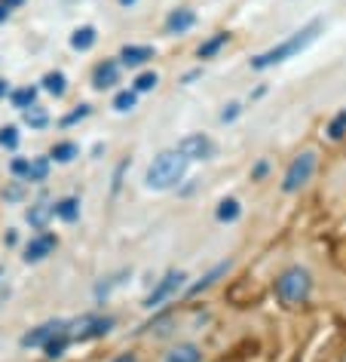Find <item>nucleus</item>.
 Listing matches in <instances>:
<instances>
[{
    "mask_svg": "<svg viewBox=\"0 0 346 362\" xmlns=\"http://www.w3.org/2000/svg\"><path fill=\"white\" fill-rule=\"evenodd\" d=\"M325 132H328V139H331V141L346 139V107H343V111H337V114L331 117V120H328Z\"/></svg>",
    "mask_w": 346,
    "mask_h": 362,
    "instance_id": "nucleus-18",
    "label": "nucleus"
},
{
    "mask_svg": "<svg viewBox=\"0 0 346 362\" xmlns=\"http://www.w3.org/2000/svg\"><path fill=\"white\" fill-rule=\"evenodd\" d=\"M6 93H10V86H6V80H0V98H4Z\"/></svg>",
    "mask_w": 346,
    "mask_h": 362,
    "instance_id": "nucleus-39",
    "label": "nucleus"
},
{
    "mask_svg": "<svg viewBox=\"0 0 346 362\" xmlns=\"http://www.w3.org/2000/svg\"><path fill=\"white\" fill-rule=\"evenodd\" d=\"M120 4H123V6H132V4H135V0H120Z\"/></svg>",
    "mask_w": 346,
    "mask_h": 362,
    "instance_id": "nucleus-40",
    "label": "nucleus"
},
{
    "mask_svg": "<svg viewBox=\"0 0 346 362\" xmlns=\"http://www.w3.org/2000/svg\"><path fill=\"white\" fill-rule=\"evenodd\" d=\"M83 117H89V105H80L77 111H71L68 117H61V126H74V123H80Z\"/></svg>",
    "mask_w": 346,
    "mask_h": 362,
    "instance_id": "nucleus-31",
    "label": "nucleus"
},
{
    "mask_svg": "<svg viewBox=\"0 0 346 362\" xmlns=\"http://www.w3.org/2000/svg\"><path fill=\"white\" fill-rule=\"evenodd\" d=\"M114 362H138V356H135V353H123V356H117Z\"/></svg>",
    "mask_w": 346,
    "mask_h": 362,
    "instance_id": "nucleus-35",
    "label": "nucleus"
},
{
    "mask_svg": "<svg viewBox=\"0 0 346 362\" xmlns=\"http://www.w3.org/2000/svg\"><path fill=\"white\" fill-rule=\"evenodd\" d=\"M80 153V148L74 141H59V144H52V151H49V157L56 160V163H71Z\"/></svg>",
    "mask_w": 346,
    "mask_h": 362,
    "instance_id": "nucleus-20",
    "label": "nucleus"
},
{
    "mask_svg": "<svg viewBox=\"0 0 346 362\" xmlns=\"http://www.w3.org/2000/svg\"><path fill=\"white\" fill-rule=\"evenodd\" d=\"M49 215H56V206H47V203H37L28 209V224H34V228H47Z\"/></svg>",
    "mask_w": 346,
    "mask_h": 362,
    "instance_id": "nucleus-19",
    "label": "nucleus"
},
{
    "mask_svg": "<svg viewBox=\"0 0 346 362\" xmlns=\"http://www.w3.org/2000/svg\"><path fill=\"white\" fill-rule=\"evenodd\" d=\"M126 169H129V160H123L120 166H117V172H114V194L120 191V185H123V172H126Z\"/></svg>",
    "mask_w": 346,
    "mask_h": 362,
    "instance_id": "nucleus-34",
    "label": "nucleus"
},
{
    "mask_svg": "<svg viewBox=\"0 0 346 362\" xmlns=\"http://www.w3.org/2000/svg\"><path fill=\"white\" fill-rule=\"evenodd\" d=\"M83 329H77V341H93V338H102V334H107L114 329V320L111 316H86Z\"/></svg>",
    "mask_w": 346,
    "mask_h": 362,
    "instance_id": "nucleus-8",
    "label": "nucleus"
},
{
    "mask_svg": "<svg viewBox=\"0 0 346 362\" xmlns=\"http://www.w3.org/2000/svg\"><path fill=\"white\" fill-rule=\"evenodd\" d=\"M162 362H203V350H199L196 344L187 341V344H178V347H172Z\"/></svg>",
    "mask_w": 346,
    "mask_h": 362,
    "instance_id": "nucleus-15",
    "label": "nucleus"
},
{
    "mask_svg": "<svg viewBox=\"0 0 346 362\" xmlns=\"http://www.w3.org/2000/svg\"><path fill=\"white\" fill-rule=\"evenodd\" d=\"M318 34H322V19L306 22L304 28L294 31L291 37H285L282 43H276L273 49L261 52V56H254V59H251V71H267V68H273V65H282V62L300 56V52L309 49V47H313V43L318 40Z\"/></svg>",
    "mask_w": 346,
    "mask_h": 362,
    "instance_id": "nucleus-1",
    "label": "nucleus"
},
{
    "mask_svg": "<svg viewBox=\"0 0 346 362\" xmlns=\"http://www.w3.org/2000/svg\"><path fill=\"white\" fill-rule=\"evenodd\" d=\"M56 249V233H40V237H34L28 243V249H25V261H43L49 255V252Z\"/></svg>",
    "mask_w": 346,
    "mask_h": 362,
    "instance_id": "nucleus-10",
    "label": "nucleus"
},
{
    "mask_svg": "<svg viewBox=\"0 0 346 362\" xmlns=\"http://www.w3.org/2000/svg\"><path fill=\"white\" fill-rule=\"evenodd\" d=\"M175 148L184 153L190 163H205V160H212V157H215V141L208 139V135H203V132L184 135V139H181Z\"/></svg>",
    "mask_w": 346,
    "mask_h": 362,
    "instance_id": "nucleus-5",
    "label": "nucleus"
},
{
    "mask_svg": "<svg viewBox=\"0 0 346 362\" xmlns=\"http://www.w3.org/2000/svg\"><path fill=\"white\" fill-rule=\"evenodd\" d=\"M95 28L93 25H83V28H77L74 34H71V47L80 49V52H86V49H93V43H95Z\"/></svg>",
    "mask_w": 346,
    "mask_h": 362,
    "instance_id": "nucleus-17",
    "label": "nucleus"
},
{
    "mask_svg": "<svg viewBox=\"0 0 346 362\" xmlns=\"http://www.w3.org/2000/svg\"><path fill=\"white\" fill-rule=\"evenodd\" d=\"M47 120H49V117H47V111H43V107H37V105L25 111V123H28V126H34V129H43V126H47Z\"/></svg>",
    "mask_w": 346,
    "mask_h": 362,
    "instance_id": "nucleus-27",
    "label": "nucleus"
},
{
    "mask_svg": "<svg viewBox=\"0 0 346 362\" xmlns=\"http://www.w3.org/2000/svg\"><path fill=\"white\" fill-rule=\"evenodd\" d=\"M65 74H61V71H52V74H47L43 77V89H47V93H52V95H65Z\"/></svg>",
    "mask_w": 346,
    "mask_h": 362,
    "instance_id": "nucleus-24",
    "label": "nucleus"
},
{
    "mask_svg": "<svg viewBox=\"0 0 346 362\" xmlns=\"http://www.w3.org/2000/svg\"><path fill=\"white\" fill-rule=\"evenodd\" d=\"M56 215H59L61 221H77V215H80V200H77V197H68V200L56 203Z\"/></svg>",
    "mask_w": 346,
    "mask_h": 362,
    "instance_id": "nucleus-21",
    "label": "nucleus"
},
{
    "mask_svg": "<svg viewBox=\"0 0 346 362\" xmlns=\"http://www.w3.org/2000/svg\"><path fill=\"white\" fill-rule=\"evenodd\" d=\"M316 169H318V151L306 148V151L294 153V157H291V163L285 166V175H282V194H297V191H304L309 181H313Z\"/></svg>",
    "mask_w": 346,
    "mask_h": 362,
    "instance_id": "nucleus-4",
    "label": "nucleus"
},
{
    "mask_svg": "<svg viewBox=\"0 0 346 362\" xmlns=\"http://www.w3.org/2000/svg\"><path fill=\"white\" fill-rule=\"evenodd\" d=\"M193 25H196V13H193V10H187V6H181V10L169 13L166 31H169V34H184V31L193 28Z\"/></svg>",
    "mask_w": 346,
    "mask_h": 362,
    "instance_id": "nucleus-12",
    "label": "nucleus"
},
{
    "mask_svg": "<svg viewBox=\"0 0 346 362\" xmlns=\"http://www.w3.org/2000/svg\"><path fill=\"white\" fill-rule=\"evenodd\" d=\"M135 102H138V93H135V89H123V93H117L114 107L117 111H132Z\"/></svg>",
    "mask_w": 346,
    "mask_h": 362,
    "instance_id": "nucleus-25",
    "label": "nucleus"
},
{
    "mask_svg": "<svg viewBox=\"0 0 346 362\" xmlns=\"http://www.w3.org/2000/svg\"><path fill=\"white\" fill-rule=\"evenodd\" d=\"M0 276H4V270H0Z\"/></svg>",
    "mask_w": 346,
    "mask_h": 362,
    "instance_id": "nucleus-41",
    "label": "nucleus"
},
{
    "mask_svg": "<svg viewBox=\"0 0 346 362\" xmlns=\"http://www.w3.org/2000/svg\"><path fill=\"white\" fill-rule=\"evenodd\" d=\"M47 175H49V160H47V157H37V160H31L28 181H47Z\"/></svg>",
    "mask_w": 346,
    "mask_h": 362,
    "instance_id": "nucleus-26",
    "label": "nucleus"
},
{
    "mask_svg": "<svg viewBox=\"0 0 346 362\" xmlns=\"http://www.w3.org/2000/svg\"><path fill=\"white\" fill-rule=\"evenodd\" d=\"M68 341H71V334H68V329H65V332H59V334H56V338H52L49 344H43V350H47V356H49V359H59L61 353H65Z\"/></svg>",
    "mask_w": 346,
    "mask_h": 362,
    "instance_id": "nucleus-23",
    "label": "nucleus"
},
{
    "mask_svg": "<svg viewBox=\"0 0 346 362\" xmlns=\"http://www.w3.org/2000/svg\"><path fill=\"white\" fill-rule=\"evenodd\" d=\"M117 77H120V65H117V62H102L93 74V83H95V89H107L117 83Z\"/></svg>",
    "mask_w": 346,
    "mask_h": 362,
    "instance_id": "nucleus-16",
    "label": "nucleus"
},
{
    "mask_svg": "<svg viewBox=\"0 0 346 362\" xmlns=\"http://www.w3.org/2000/svg\"><path fill=\"white\" fill-rule=\"evenodd\" d=\"M230 267H233V261L227 258V261H221V264H215L212 270H208V274H203V279H199V283H193L187 288V295L190 298H196V295H203V292H208V288H212L217 279H224L227 274H230Z\"/></svg>",
    "mask_w": 346,
    "mask_h": 362,
    "instance_id": "nucleus-9",
    "label": "nucleus"
},
{
    "mask_svg": "<svg viewBox=\"0 0 346 362\" xmlns=\"http://www.w3.org/2000/svg\"><path fill=\"white\" fill-rule=\"evenodd\" d=\"M215 218L221 221V224L239 221V218H242V203L236 200V197H224V200L217 203V209H215Z\"/></svg>",
    "mask_w": 346,
    "mask_h": 362,
    "instance_id": "nucleus-13",
    "label": "nucleus"
},
{
    "mask_svg": "<svg viewBox=\"0 0 346 362\" xmlns=\"http://www.w3.org/2000/svg\"><path fill=\"white\" fill-rule=\"evenodd\" d=\"M0 144H4V148H19V129H16V126H4V129H0Z\"/></svg>",
    "mask_w": 346,
    "mask_h": 362,
    "instance_id": "nucleus-29",
    "label": "nucleus"
},
{
    "mask_svg": "<svg viewBox=\"0 0 346 362\" xmlns=\"http://www.w3.org/2000/svg\"><path fill=\"white\" fill-rule=\"evenodd\" d=\"M187 166H190V160L178 148L175 151H162V153L153 157V163L148 166L144 185H148L150 191H172V187H178L181 181H184Z\"/></svg>",
    "mask_w": 346,
    "mask_h": 362,
    "instance_id": "nucleus-3",
    "label": "nucleus"
},
{
    "mask_svg": "<svg viewBox=\"0 0 346 362\" xmlns=\"http://www.w3.org/2000/svg\"><path fill=\"white\" fill-rule=\"evenodd\" d=\"M160 83V77L157 74H153V71H144V74H138V77H135V93H150V89L153 86H157Z\"/></svg>",
    "mask_w": 346,
    "mask_h": 362,
    "instance_id": "nucleus-28",
    "label": "nucleus"
},
{
    "mask_svg": "<svg viewBox=\"0 0 346 362\" xmlns=\"http://www.w3.org/2000/svg\"><path fill=\"white\" fill-rule=\"evenodd\" d=\"M227 43H230V31H217V34H212L208 40H203L199 43V49H196V56L199 59H215L217 52H221Z\"/></svg>",
    "mask_w": 346,
    "mask_h": 362,
    "instance_id": "nucleus-14",
    "label": "nucleus"
},
{
    "mask_svg": "<svg viewBox=\"0 0 346 362\" xmlns=\"http://www.w3.org/2000/svg\"><path fill=\"white\" fill-rule=\"evenodd\" d=\"M239 114H242V105H239V102L224 105V111H221V123H236V120H239Z\"/></svg>",
    "mask_w": 346,
    "mask_h": 362,
    "instance_id": "nucleus-30",
    "label": "nucleus"
},
{
    "mask_svg": "<svg viewBox=\"0 0 346 362\" xmlns=\"http://www.w3.org/2000/svg\"><path fill=\"white\" fill-rule=\"evenodd\" d=\"M10 98H13V107H19V111H28V107H34V98H37V89H34V86L16 89V93H13Z\"/></svg>",
    "mask_w": 346,
    "mask_h": 362,
    "instance_id": "nucleus-22",
    "label": "nucleus"
},
{
    "mask_svg": "<svg viewBox=\"0 0 346 362\" xmlns=\"http://www.w3.org/2000/svg\"><path fill=\"white\" fill-rule=\"evenodd\" d=\"M65 329H68V322H61V320L43 322V325H37L34 332L25 334V338H22V347H37V344H49L59 332H65Z\"/></svg>",
    "mask_w": 346,
    "mask_h": 362,
    "instance_id": "nucleus-7",
    "label": "nucleus"
},
{
    "mask_svg": "<svg viewBox=\"0 0 346 362\" xmlns=\"http://www.w3.org/2000/svg\"><path fill=\"white\" fill-rule=\"evenodd\" d=\"M267 172H270V160H258L251 166V181H263L267 178Z\"/></svg>",
    "mask_w": 346,
    "mask_h": 362,
    "instance_id": "nucleus-32",
    "label": "nucleus"
},
{
    "mask_svg": "<svg viewBox=\"0 0 346 362\" xmlns=\"http://www.w3.org/2000/svg\"><path fill=\"white\" fill-rule=\"evenodd\" d=\"M0 4H6L13 10V6H19V4H25V0H0Z\"/></svg>",
    "mask_w": 346,
    "mask_h": 362,
    "instance_id": "nucleus-38",
    "label": "nucleus"
},
{
    "mask_svg": "<svg viewBox=\"0 0 346 362\" xmlns=\"http://www.w3.org/2000/svg\"><path fill=\"white\" fill-rule=\"evenodd\" d=\"M196 77H199V71H190V74H184V83H193Z\"/></svg>",
    "mask_w": 346,
    "mask_h": 362,
    "instance_id": "nucleus-36",
    "label": "nucleus"
},
{
    "mask_svg": "<svg viewBox=\"0 0 346 362\" xmlns=\"http://www.w3.org/2000/svg\"><path fill=\"white\" fill-rule=\"evenodd\" d=\"M313 288H316V279L304 264H288L273 279V295H276V301L282 307H304L313 298Z\"/></svg>",
    "mask_w": 346,
    "mask_h": 362,
    "instance_id": "nucleus-2",
    "label": "nucleus"
},
{
    "mask_svg": "<svg viewBox=\"0 0 346 362\" xmlns=\"http://www.w3.org/2000/svg\"><path fill=\"white\" fill-rule=\"evenodd\" d=\"M6 13H10V6L0 4V22H6Z\"/></svg>",
    "mask_w": 346,
    "mask_h": 362,
    "instance_id": "nucleus-37",
    "label": "nucleus"
},
{
    "mask_svg": "<svg viewBox=\"0 0 346 362\" xmlns=\"http://www.w3.org/2000/svg\"><path fill=\"white\" fill-rule=\"evenodd\" d=\"M184 279H187L184 270H169V274L157 283V288H153V292L148 295V301H144V307H148V310H153V307H160L162 301H169V298L175 295L181 286H184Z\"/></svg>",
    "mask_w": 346,
    "mask_h": 362,
    "instance_id": "nucleus-6",
    "label": "nucleus"
},
{
    "mask_svg": "<svg viewBox=\"0 0 346 362\" xmlns=\"http://www.w3.org/2000/svg\"><path fill=\"white\" fill-rule=\"evenodd\" d=\"M28 172H31V160H13V175L28 178Z\"/></svg>",
    "mask_w": 346,
    "mask_h": 362,
    "instance_id": "nucleus-33",
    "label": "nucleus"
},
{
    "mask_svg": "<svg viewBox=\"0 0 346 362\" xmlns=\"http://www.w3.org/2000/svg\"><path fill=\"white\" fill-rule=\"evenodd\" d=\"M150 59H153V47H144V43H129V47H123V52H120V62L126 68H138Z\"/></svg>",
    "mask_w": 346,
    "mask_h": 362,
    "instance_id": "nucleus-11",
    "label": "nucleus"
}]
</instances>
